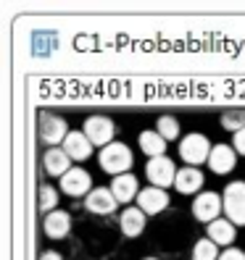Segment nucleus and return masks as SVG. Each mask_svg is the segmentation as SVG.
<instances>
[{"label": "nucleus", "mask_w": 245, "mask_h": 260, "mask_svg": "<svg viewBox=\"0 0 245 260\" xmlns=\"http://www.w3.org/2000/svg\"><path fill=\"white\" fill-rule=\"evenodd\" d=\"M100 168L105 174H114V176H121V174H127L129 168H132V150L124 145V142H111V145H105L100 150Z\"/></svg>", "instance_id": "f257e3e1"}, {"label": "nucleus", "mask_w": 245, "mask_h": 260, "mask_svg": "<svg viewBox=\"0 0 245 260\" xmlns=\"http://www.w3.org/2000/svg\"><path fill=\"white\" fill-rule=\"evenodd\" d=\"M211 145L203 134H187L185 140L179 142V158L187 160V166H198V163H208V155H211Z\"/></svg>", "instance_id": "f03ea898"}, {"label": "nucleus", "mask_w": 245, "mask_h": 260, "mask_svg": "<svg viewBox=\"0 0 245 260\" xmlns=\"http://www.w3.org/2000/svg\"><path fill=\"white\" fill-rule=\"evenodd\" d=\"M224 213L232 223L245 226V181H232L224 189Z\"/></svg>", "instance_id": "7ed1b4c3"}, {"label": "nucleus", "mask_w": 245, "mask_h": 260, "mask_svg": "<svg viewBox=\"0 0 245 260\" xmlns=\"http://www.w3.org/2000/svg\"><path fill=\"white\" fill-rule=\"evenodd\" d=\"M145 174H148V181H153V187H172L177 181V168H174V160L172 158H150L148 166H145Z\"/></svg>", "instance_id": "20e7f679"}, {"label": "nucleus", "mask_w": 245, "mask_h": 260, "mask_svg": "<svg viewBox=\"0 0 245 260\" xmlns=\"http://www.w3.org/2000/svg\"><path fill=\"white\" fill-rule=\"evenodd\" d=\"M82 132L87 134V140L93 142V145L105 147V145L114 142L116 126H114V121H111L108 116H90V118L85 121V129H82Z\"/></svg>", "instance_id": "39448f33"}, {"label": "nucleus", "mask_w": 245, "mask_h": 260, "mask_svg": "<svg viewBox=\"0 0 245 260\" xmlns=\"http://www.w3.org/2000/svg\"><path fill=\"white\" fill-rule=\"evenodd\" d=\"M222 210H224V197H219L216 192H201L193 203V216L206 223L216 221Z\"/></svg>", "instance_id": "423d86ee"}, {"label": "nucleus", "mask_w": 245, "mask_h": 260, "mask_svg": "<svg viewBox=\"0 0 245 260\" xmlns=\"http://www.w3.org/2000/svg\"><path fill=\"white\" fill-rule=\"evenodd\" d=\"M40 137L45 145H58V142H66L69 137V126H66V118L53 116V113H40Z\"/></svg>", "instance_id": "0eeeda50"}, {"label": "nucleus", "mask_w": 245, "mask_h": 260, "mask_svg": "<svg viewBox=\"0 0 245 260\" xmlns=\"http://www.w3.org/2000/svg\"><path fill=\"white\" fill-rule=\"evenodd\" d=\"M93 176H90L85 168H71L69 174L61 176V189H64V194L69 197H82V194H90L93 189Z\"/></svg>", "instance_id": "6e6552de"}, {"label": "nucleus", "mask_w": 245, "mask_h": 260, "mask_svg": "<svg viewBox=\"0 0 245 260\" xmlns=\"http://www.w3.org/2000/svg\"><path fill=\"white\" fill-rule=\"evenodd\" d=\"M137 208L148 216H156V213L169 208V194H166L161 187H148V189H140L137 194Z\"/></svg>", "instance_id": "1a4fd4ad"}, {"label": "nucleus", "mask_w": 245, "mask_h": 260, "mask_svg": "<svg viewBox=\"0 0 245 260\" xmlns=\"http://www.w3.org/2000/svg\"><path fill=\"white\" fill-rule=\"evenodd\" d=\"M208 166H211V171L219 174V176L229 174L237 166V150H232L229 145H213L211 155H208Z\"/></svg>", "instance_id": "9d476101"}, {"label": "nucleus", "mask_w": 245, "mask_h": 260, "mask_svg": "<svg viewBox=\"0 0 245 260\" xmlns=\"http://www.w3.org/2000/svg\"><path fill=\"white\" fill-rule=\"evenodd\" d=\"M85 205H87V210L98 213V216H108V213H114V210H116L119 200L114 197V192H111V189H105V187H95L93 192L87 194Z\"/></svg>", "instance_id": "9b49d317"}, {"label": "nucleus", "mask_w": 245, "mask_h": 260, "mask_svg": "<svg viewBox=\"0 0 245 260\" xmlns=\"http://www.w3.org/2000/svg\"><path fill=\"white\" fill-rule=\"evenodd\" d=\"M64 150L71 160H87L93 155V142L87 140L85 132H69L66 142H64Z\"/></svg>", "instance_id": "f8f14e48"}, {"label": "nucleus", "mask_w": 245, "mask_h": 260, "mask_svg": "<svg viewBox=\"0 0 245 260\" xmlns=\"http://www.w3.org/2000/svg\"><path fill=\"white\" fill-rule=\"evenodd\" d=\"M111 192L119 203H132L140 194V184H137V179L132 174H121L111 181Z\"/></svg>", "instance_id": "ddd939ff"}, {"label": "nucleus", "mask_w": 245, "mask_h": 260, "mask_svg": "<svg viewBox=\"0 0 245 260\" xmlns=\"http://www.w3.org/2000/svg\"><path fill=\"white\" fill-rule=\"evenodd\" d=\"M174 187H177V192H182V194H195V192H201V187H203V174L198 171L195 166L179 168Z\"/></svg>", "instance_id": "4468645a"}, {"label": "nucleus", "mask_w": 245, "mask_h": 260, "mask_svg": "<svg viewBox=\"0 0 245 260\" xmlns=\"http://www.w3.org/2000/svg\"><path fill=\"white\" fill-rule=\"evenodd\" d=\"M42 226H45V234H48L50 239H64L69 234V229H71V216L64 213V210H53V213L45 216Z\"/></svg>", "instance_id": "2eb2a0df"}, {"label": "nucleus", "mask_w": 245, "mask_h": 260, "mask_svg": "<svg viewBox=\"0 0 245 260\" xmlns=\"http://www.w3.org/2000/svg\"><path fill=\"white\" fill-rule=\"evenodd\" d=\"M45 171H48L50 176H64L71 171V158L66 155V150H61V147H50L48 152H45Z\"/></svg>", "instance_id": "dca6fc26"}, {"label": "nucleus", "mask_w": 245, "mask_h": 260, "mask_svg": "<svg viewBox=\"0 0 245 260\" xmlns=\"http://www.w3.org/2000/svg\"><path fill=\"white\" fill-rule=\"evenodd\" d=\"M119 223H121V234L124 237H140L145 229V213L140 208H127L121 213Z\"/></svg>", "instance_id": "f3484780"}, {"label": "nucleus", "mask_w": 245, "mask_h": 260, "mask_svg": "<svg viewBox=\"0 0 245 260\" xmlns=\"http://www.w3.org/2000/svg\"><path fill=\"white\" fill-rule=\"evenodd\" d=\"M208 239L216 244H232L235 242V223L229 218H216L208 223Z\"/></svg>", "instance_id": "a211bd4d"}, {"label": "nucleus", "mask_w": 245, "mask_h": 260, "mask_svg": "<svg viewBox=\"0 0 245 260\" xmlns=\"http://www.w3.org/2000/svg\"><path fill=\"white\" fill-rule=\"evenodd\" d=\"M140 150L145 152L148 158H161L164 152H166V140L158 134V132H140Z\"/></svg>", "instance_id": "6ab92c4d"}, {"label": "nucleus", "mask_w": 245, "mask_h": 260, "mask_svg": "<svg viewBox=\"0 0 245 260\" xmlns=\"http://www.w3.org/2000/svg\"><path fill=\"white\" fill-rule=\"evenodd\" d=\"M219 244L216 242H211L208 237L201 239V242H195V250H193V260H219Z\"/></svg>", "instance_id": "aec40b11"}, {"label": "nucleus", "mask_w": 245, "mask_h": 260, "mask_svg": "<svg viewBox=\"0 0 245 260\" xmlns=\"http://www.w3.org/2000/svg\"><path fill=\"white\" fill-rule=\"evenodd\" d=\"M156 132L164 137L166 142H172V140H177V137H179V121H177L174 116H161Z\"/></svg>", "instance_id": "412c9836"}, {"label": "nucleus", "mask_w": 245, "mask_h": 260, "mask_svg": "<svg viewBox=\"0 0 245 260\" xmlns=\"http://www.w3.org/2000/svg\"><path fill=\"white\" fill-rule=\"evenodd\" d=\"M222 126L224 129H229V132H242L245 129V108H240V111H227V113H222Z\"/></svg>", "instance_id": "4be33fe9"}, {"label": "nucleus", "mask_w": 245, "mask_h": 260, "mask_svg": "<svg viewBox=\"0 0 245 260\" xmlns=\"http://www.w3.org/2000/svg\"><path fill=\"white\" fill-rule=\"evenodd\" d=\"M56 205H58V192L53 189V187H40V210H45V213H53L56 210Z\"/></svg>", "instance_id": "5701e85b"}, {"label": "nucleus", "mask_w": 245, "mask_h": 260, "mask_svg": "<svg viewBox=\"0 0 245 260\" xmlns=\"http://www.w3.org/2000/svg\"><path fill=\"white\" fill-rule=\"evenodd\" d=\"M219 260H245V252L237 250V247H229V250H224L219 255Z\"/></svg>", "instance_id": "b1692460"}, {"label": "nucleus", "mask_w": 245, "mask_h": 260, "mask_svg": "<svg viewBox=\"0 0 245 260\" xmlns=\"http://www.w3.org/2000/svg\"><path fill=\"white\" fill-rule=\"evenodd\" d=\"M235 150L240 152V155H245V129L235 134Z\"/></svg>", "instance_id": "393cba45"}, {"label": "nucleus", "mask_w": 245, "mask_h": 260, "mask_svg": "<svg viewBox=\"0 0 245 260\" xmlns=\"http://www.w3.org/2000/svg\"><path fill=\"white\" fill-rule=\"evenodd\" d=\"M40 260H61V255H58V252H45Z\"/></svg>", "instance_id": "a878e982"}, {"label": "nucleus", "mask_w": 245, "mask_h": 260, "mask_svg": "<svg viewBox=\"0 0 245 260\" xmlns=\"http://www.w3.org/2000/svg\"><path fill=\"white\" fill-rule=\"evenodd\" d=\"M145 260H158V257H145Z\"/></svg>", "instance_id": "bb28decb"}]
</instances>
